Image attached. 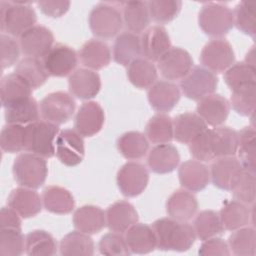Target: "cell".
<instances>
[{"label":"cell","mask_w":256,"mask_h":256,"mask_svg":"<svg viewBox=\"0 0 256 256\" xmlns=\"http://www.w3.org/2000/svg\"><path fill=\"white\" fill-rule=\"evenodd\" d=\"M198 22L206 35L220 39L234 26L233 11L221 3H207L199 13Z\"/></svg>","instance_id":"5b68a950"},{"label":"cell","mask_w":256,"mask_h":256,"mask_svg":"<svg viewBox=\"0 0 256 256\" xmlns=\"http://www.w3.org/2000/svg\"><path fill=\"white\" fill-rule=\"evenodd\" d=\"M138 212L127 201H118L106 211V223L112 232L124 233L138 222Z\"/></svg>","instance_id":"cb8c5ba5"},{"label":"cell","mask_w":256,"mask_h":256,"mask_svg":"<svg viewBox=\"0 0 256 256\" xmlns=\"http://www.w3.org/2000/svg\"><path fill=\"white\" fill-rule=\"evenodd\" d=\"M255 71V67L245 62L233 64L224 73L225 83L232 91L249 84H256Z\"/></svg>","instance_id":"bcb514c9"},{"label":"cell","mask_w":256,"mask_h":256,"mask_svg":"<svg viewBox=\"0 0 256 256\" xmlns=\"http://www.w3.org/2000/svg\"><path fill=\"white\" fill-rule=\"evenodd\" d=\"M42 202L44 208L54 214L71 213L75 208V200L71 192L60 186H48L43 190Z\"/></svg>","instance_id":"d6a6232c"},{"label":"cell","mask_w":256,"mask_h":256,"mask_svg":"<svg viewBox=\"0 0 256 256\" xmlns=\"http://www.w3.org/2000/svg\"><path fill=\"white\" fill-rule=\"evenodd\" d=\"M89 26L94 36L100 39H111L121 31L123 17L117 7L100 3L90 12Z\"/></svg>","instance_id":"8992f818"},{"label":"cell","mask_w":256,"mask_h":256,"mask_svg":"<svg viewBox=\"0 0 256 256\" xmlns=\"http://www.w3.org/2000/svg\"><path fill=\"white\" fill-rule=\"evenodd\" d=\"M25 251L29 256H52L57 253V242L44 230H34L27 234Z\"/></svg>","instance_id":"7bdbcfd3"},{"label":"cell","mask_w":256,"mask_h":256,"mask_svg":"<svg viewBox=\"0 0 256 256\" xmlns=\"http://www.w3.org/2000/svg\"><path fill=\"white\" fill-rule=\"evenodd\" d=\"M181 97L179 87L170 81H157L148 90V101L150 106L159 113L171 111L179 102Z\"/></svg>","instance_id":"d6986e66"},{"label":"cell","mask_w":256,"mask_h":256,"mask_svg":"<svg viewBox=\"0 0 256 256\" xmlns=\"http://www.w3.org/2000/svg\"><path fill=\"white\" fill-rule=\"evenodd\" d=\"M149 183V171L138 162H128L117 174V185L126 197H136L144 192Z\"/></svg>","instance_id":"8fae6325"},{"label":"cell","mask_w":256,"mask_h":256,"mask_svg":"<svg viewBox=\"0 0 256 256\" xmlns=\"http://www.w3.org/2000/svg\"><path fill=\"white\" fill-rule=\"evenodd\" d=\"M105 123V113L101 105L95 101H88L79 108L74 127L82 137H92L99 133Z\"/></svg>","instance_id":"9a60e30c"},{"label":"cell","mask_w":256,"mask_h":256,"mask_svg":"<svg viewBox=\"0 0 256 256\" xmlns=\"http://www.w3.org/2000/svg\"><path fill=\"white\" fill-rule=\"evenodd\" d=\"M13 175L20 186L38 189L48 176L47 161L33 153H22L14 161Z\"/></svg>","instance_id":"3957f363"},{"label":"cell","mask_w":256,"mask_h":256,"mask_svg":"<svg viewBox=\"0 0 256 256\" xmlns=\"http://www.w3.org/2000/svg\"><path fill=\"white\" fill-rule=\"evenodd\" d=\"M74 227L88 235L101 232L106 223V213L97 206L85 205L78 208L73 215Z\"/></svg>","instance_id":"83f0119b"},{"label":"cell","mask_w":256,"mask_h":256,"mask_svg":"<svg viewBox=\"0 0 256 256\" xmlns=\"http://www.w3.org/2000/svg\"><path fill=\"white\" fill-rule=\"evenodd\" d=\"M180 162L177 148L169 143L155 146L148 155L147 163L150 170L156 174H168L173 172Z\"/></svg>","instance_id":"484cf974"},{"label":"cell","mask_w":256,"mask_h":256,"mask_svg":"<svg viewBox=\"0 0 256 256\" xmlns=\"http://www.w3.org/2000/svg\"><path fill=\"white\" fill-rule=\"evenodd\" d=\"M256 84H249L232 91L231 103L233 110L241 116H250L255 110Z\"/></svg>","instance_id":"7dc6e473"},{"label":"cell","mask_w":256,"mask_h":256,"mask_svg":"<svg viewBox=\"0 0 256 256\" xmlns=\"http://www.w3.org/2000/svg\"><path fill=\"white\" fill-rule=\"evenodd\" d=\"M69 90L73 96L81 100H89L101 90V79L97 72L81 68L74 71L68 80Z\"/></svg>","instance_id":"e0dca14e"},{"label":"cell","mask_w":256,"mask_h":256,"mask_svg":"<svg viewBox=\"0 0 256 256\" xmlns=\"http://www.w3.org/2000/svg\"><path fill=\"white\" fill-rule=\"evenodd\" d=\"M79 57L87 69L97 71L110 64L112 55L107 43L102 40L91 39L81 47Z\"/></svg>","instance_id":"4316f807"},{"label":"cell","mask_w":256,"mask_h":256,"mask_svg":"<svg viewBox=\"0 0 256 256\" xmlns=\"http://www.w3.org/2000/svg\"><path fill=\"white\" fill-rule=\"evenodd\" d=\"M40 11L50 18H60L65 15L71 5L70 1H40L37 3Z\"/></svg>","instance_id":"680465c9"},{"label":"cell","mask_w":256,"mask_h":256,"mask_svg":"<svg viewBox=\"0 0 256 256\" xmlns=\"http://www.w3.org/2000/svg\"><path fill=\"white\" fill-rule=\"evenodd\" d=\"M234 25L242 33L255 37L256 21H255V5L249 2H240L233 12Z\"/></svg>","instance_id":"816d5d0a"},{"label":"cell","mask_w":256,"mask_h":256,"mask_svg":"<svg viewBox=\"0 0 256 256\" xmlns=\"http://www.w3.org/2000/svg\"><path fill=\"white\" fill-rule=\"evenodd\" d=\"M59 127L47 121H36L25 127V150L45 159L55 155Z\"/></svg>","instance_id":"277c9868"},{"label":"cell","mask_w":256,"mask_h":256,"mask_svg":"<svg viewBox=\"0 0 256 256\" xmlns=\"http://www.w3.org/2000/svg\"><path fill=\"white\" fill-rule=\"evenodd\" d=\"M157 247L162 251L184 252L189 250L195 240L196 233L189 223L172 218H161L152 224Z\"/></svg>","instance_id":"6da1fadb"},{"label":"cell","mask_w":256,"mask_h":256,"mask_svg":"<svg viewBox=\"0 0 256 256\" xmlns=\"http://www.w3.org/2000/svg\"><path fill=\"white\" fill-rule=\"evenodd\" d=\"M232 194L235 200L246 205L254 204L255 201V173L245 169L241 172L235 184L233 185Z\"/></svg>","instance_id":"f5cc1de1"},{"label":"cell","mask_w":256,"mask_h":256,"mask_svg":"<svg viewBox=\"0 0 256 256\" xmlns=\"http://www.w3.org/2000/svg\"><path fill=\"white\" fill-rule=\"evenodd\" d=\"M198 201L196 197L185 189L175 191L167 200L166 210L170 218L177 221L188 222L198 211Z\"/></svg>","instance_id":"603a6c76"},{"label":"cell","mask_w":256,"mask_h":256,"mask_svg":"<svg viewBox=\"0 0 256 256\" xmlns=\"http://www.w3.org/2000/svg\"><path fill=\"white\" fill-rule=\"evenodd\" d=\"M193 59L188 51L171 47L158 61L161 75L168 81L182 80L193 68Z\"/></svg>","instance_id":"7c38bea8"},{"label":"cell","mask_w":256,"mask_h":256,"mask_svg":"<svg viewBox=\"0 0 256 256\" xmlns=\"http://www.w3.org/2000/svg\"><path fill=\"white\" fill-rule=\"evenodd\" d=\"M127 76L136 88L149 89L157 82L158 71L153 62L139 58L128 66Z\"/></svg>","instance_id":"8d00e7d4"},{"label":"cell","mask_w":256,"mask_h":256,"mask_svg":"<svg viewBox=\"0 0 256 256\" xmlns=\"http://www.w3.org/2000/svg\"><path fill=\"white\" fill-rule=\"evenodd\" d=\"M141 55V38L137 34L124 32L117 36L113 47V58L117 64L129 66Z\"/></svg>","instance_id":"4dcf8cb0"},{"label":"cell","mask_w":256,"mask_h":256,"mask_svg":"<svg viewBox=\"0 0 256 256\" xmlns=\"http://www.w3.org/2000/svg\"><path fill=\"white\" fill-rule=\"evenodd\" d=\"M173 127L176 141L188 145L208 129L204 120L197 113L192 112L177 115L173 120Z\"/></svg>","instance_id":"d4e9b609"},{"label":"cell","mask_w":256,"mask_h":256,"mask_svg":"<svg viewBox=\"0 0 256 256\" xmlns=\"http://www.w3.org/2000/svg\"><path fill=\"white\" fill-rule=\"evenodd\" d=\"M44 67L53 77L71 75L78 65V56L74 49L64 44H56L43 58Z\"/></svg>","instance_id":"4fadbf2b"},{"label":"cell","mask_w":256,"mask_h":256,"mask_svg":"<svg viewBox=\"0 0 256 256\" xmlns=\"http://www.w3.org/2000/svg\"><path fill=\"white\" fill-rule=\"evenodd\" d=\"M59 249L60 254L63 256H91L94 255L95 244L88 234L72 231L61 240Z\"/></svg>","instance_id":"ab89813d"},{"label":"cell","mask_w":256,"mask_h":256,"mask_svg":"<svg viewBox=\"0 0 256 256\" xmlns=\"http://www.w3.org/2000/svg\"><path fill=\"white\" fill-rule=\"evenodd\" d=\"M255 230L251 227H242L235 230L229 237L230 252L237 256L255 255Z\"/></svg>","instance_id":"f6af8a7d"},{"label":"cell","mask_w":256,"mask_h":256,"mask_svg":"<svg viewBox=\"0 0 256 256\" xmlns=\"http://www.w3.org/2000/svg\"><path fill=\"white\" fill-rule=\"evenodd\" d=\"M235 61L232 45L224 39H214L208 42L201 51L200 62L204 68L216 73H223Z\"/></svg>","instance_id":"9c48e42d"},{"label":"cell","mask_w":256,"mask_h":256,"mask_svg":"<svg viewBox=\"0 0 256 256\" xmlns=\"http://www.w3.org/2000/svg\"><path fill=\"white\" fill-rule=\"evenodd\" d=\"M193 228L196 237L201 241L216 237L224 231L219 214L213 210H204L200 212L194 220Z\"/></svg>","instance_id":"ee69618b"},{"label":"cell","mask_w":256,"mask_h":256,"mask_svg":"<svg viewBox=\"0 0 256 256\" xmlns=\"http://www.w3.org/2000/svg\"><path fill=\"white\" fill-rule=\"evenodd\" d=\"M26 237L21 229L1 228L0 230V254L2 256H20L24 253Z\"/></svg>","instance_id":"681fc988"},{"label":"cell","mask_w":256,"mask_h":256,"mask_svg":"<svg viewBox=\"0 0 256 256\" xmlns=\"http://www.w3.org/2000/svg\"><path fill=\"white\" fill-rule=\"evenodd\" d=\"M210 144L214 160L234 156L238 150V132L226 126L210 129Z\"/></svg>","instance_id":"f546056e"},{"label":"cell","mask_w":256,"mask_h":256,"mask_svg":"<svg viewBox=\"0 0 256 256\" xmlns=\"http://www.w3.org/2000/svg\"><path fill=\"white\" fill-rule=\"evenodd\" d=\"M54 46V35L50 29L35 25L20 37V47L26 57L44 58Z\"/></svg>","instance_id":"5bb4252c"},{"label":"cell","mask_w":256,"mask_h":256,"mask_svg":"<svg viewBox=\"0 0 256 256\" xmlns=\"http://www.w3.org/2000/svg\"><path fill=\"white\" fill-rule=\"evenodd\" d=\"M7 202L8 206L14 209L24 219L38 215L43 206L42 198L35 189L22 186L14 189L10 193Z\"/></svg>","instance_id":"7402d4cb"},{"label":"cell","mask_w":256,"mask_h":256,"mask_svg":"<svg viewBox=\"0 0 256 256\" xmlns=\"http://www.w3.org/2000/svg\"><path fill=\"white\" fill-rule=\"evenodd\" d=\"M32 88L16 73L6 75L0 83L1 104L4 108L32 97Z\"/></svg>","instance_id":"1f68e13d"},{"label":"cell","mask_w":256,"mask_h":256,"mask_svg":"<svg viewBox=\"0 0 256 256\" xmlns=\"http://www.w3.org/2000/svg\"><path fill=\"white\" fill-rule=\"evenodd\" d=\"M255 152H256V132L254 127H244L238 132V150L239 161L242 167L252 173H255Z\"/></svg>","instance_id":"b9f144b4"},{"label":"cell","mask_w":256,"mask_h":256,"mask_svg":"<svg viewBox=\"0 0 256 256\" xmlns=\"http://www.w3.org/2000/svg\"><path fill=\"white\" fill-rule=\"evenodd\" d=\"M142 54L151 62L159 59L171 48V41L167 30L160 25L147 29L141 37Z\"/></svg>","instance_id":"ac0fdd59"},{"label":"cell","mask_w":256,"mask_h":256,"mask_svg":"<svg viewBox=\"0 0 256 256\" xmlns=\"http://www.w3.org/2000/svg\"><path fill=\"white\" fill-rule=\"evenodd\" d=\"M150 17L159 24L173 21L182 9L180 0H155L148 2Z\"/></svg>","instance_id":"c3c4849f"},{"label":"cell","mask_w":256,"mask_h":256,"mask_svg":"<svg viewBox=\"0 0 256 256\" xmlns=\"http://www.w3.org/2000/svg\"><path fill=\"white\" fill-rule=\"evenodd\" d=\"M243 169L240 161L234 156L217 158L211 165L210 179L217 188L231 191Z\"/></svg>","instance_id":"2e32d148"},{"label":"cell","mask_w":256,"mask_h":256,"mask_svg":"<svg viewBox=\"0 0 256 256\" xmlns=\"http://www.w3.org/2000/svg\"><path fill=\"white\" fill-rule=\"evenodd\" d=\"M117 147L123 157L129 160L143 158L149 150V142L144 134L137 131L126 132L117 141Z\"/></svg>","instance_id":"f35d334b"},{"label":"cell","mask_w":256,"mask_h":256,"mask_svg":"<svg viewBox=\"0 0 256 256\" xmlns=\"http://www.w3.org/2000/svg\"><path fill=\"white\" fill-rule=\"evenodd\" d=\"M219 216L225 230L235 231L248 225L251 213L246 204L237 200H232L227 201L224 204Z\"/></svg>","instance_id":"d590c367"},{"label":"cell","mask_w":256,"mask_h":256,"mask_svg":"<svg viewBox=\"0 0 256 256\" xmlns=\"http://www.w3.org/2000/svg\"><path fill=\"white\" fill-rule=\"evenodd\" d=\"M0 146L7 153H18L25 150V127L18 124L4 126L0 135Z\"/></svg>","instance_id":"f907efd6"},{"label":"cell","mask_w":256,"mask_h":256,"mask_svg":"<svg viewBox=\"0 0 256 256\" xmlns=\"http://www.w3.org/2000/svg\"><path fill=\"white\" fill-rule=\"evenodd\" d=\"M40 107L32 97L9 105L5 108L7 124H31L39 120Z\"/></svg>","instance_id":"e575fe53"},{"label":"cell","mask_w":256,"mask_h":256,"mask_svg":"<svg viewBox=\"0 0 256 256\" xmlns=\"http://www.w3.org/2000/svg\"><path fill=\"white\" fill-rule=\"evenodd\" d=\"M128 248L134 254H148L157 247V240L152 227L147 224L136 223L131 226L125 235Z\"/></svg>","instance_id":"f1b7e54d"},{"label":"cell","mask_w":256,"mask_h":256,"mask_svg":"<svg viewBox=\"0 0 256 256\" xmlns=\"http://www.w3.org/2000/svg\"><path fill=\"white\" fill-rule=\"evenodd\" d=\"M245 63L255 67V57H254V47L251 48V50L247 53L246 55V59H245Z\"/></svg>","instance_id":"94428289"},{"label":"cell","mask_w":256,"mask_h":256,"mask_svg":"<svg viewBox=\"0 0 256 256\" xmlns=\"http://www.w3.org/2000/svg\"><path fill=\"white\" fill-rule=\"evenodd\" d=\"M179 181L181 186L189 192H200L204 190L210 182V170L202 162L189 160L184 162L179 168Z\"/></svg>","instance_id":"44dd1931"},{"label":"cell","mask_w":256,"mask_h":256,"mask_svg":"<svg viewBox=\"0 0 256 256\" xmlns=\"http://www.w3.org/2000/svg\"><path fill=\"white\" fill-rule=\"evenodd\" d=\"M218 77L208 69L195 66L180 82L183 94L191 100L200 101L201 99L214 94L218 86Z\"/></svg>","instance_id":"ba28073f"},{"label":"cell","mask_w":256,"mask_h":256,"mask_svg":"<svg viewBox=\"0 0 256 256\" xmlns=\"http://www.w3.org/2000/svg\"><path fill=\"white\" fill-rule=\"evenodd\" d=\"M39 107L44 121L59 126L67 123L73 117L76 103L70 94L58 91L44 97Z\"/></svg>","instance_id":"52a82bcc"},{"label":"cell","mask_w":256,"mask_h":256,"mask_svg":"<svg viewBox=\"0 0 256 256\" xmlns=\"http://www.w3.org/2000/svg\"><path fill=\"white\" fill-rule=\"evenodd\" d=\"M98 248L102 255L107 256H127L131 254L125 237L117 232L105 234L100 239Z\"/></svg>","instance_id":"db71d44e"},{"label":"cell","mask_w":256,"mask_h":256,"mask_svg":"<svg viewBox=\"0 0 256 256\" xmlns=\"http://www.w3.org/2000/svg\"><path fill=\"white\" fill-rule=\"evenodd\" d=\"M146 136L153 144L170 143L174 139V127L171 117L164 113L154 115L146 125Z\"/></svg>","instance_id":"60d3db41"},{"label":"cell","mask_w":256,"mask_h":256,"mask_svg":"<svg viewBox=\"0 0 256 256\" xmlns=\"http://www.w3.org/2000/svg\"><path fill=\"white\" fill-rule=\"evenodd\" d=\"M189 150L192 157L200 162H209L214 160L211 144H210V129H206L190 144Z\"/></svg>","instance_id":"9f6ffc18"},{"label":"cell","mask_w":256,"mask_h":256,"mask_svg":"<svg viewBox=\"0 0 256 256\" xmlns=\"http://www.w3.org/2000/svg\"><path fill=\"white\" fill-rule=\"evenodd\" d=\"M199 254L202 256H229L231 252L228 244L223 239L212 237L203 242Z\"/></svg>","instance_id":"6f0895ef"},{"label":"cell","mask_w":256,"mask_h":256,"mask_svg":"<svg viewBox=\"0 0 256 256\" xmlns=\"http://www.w3.org/2000/svg\"><path fill=\"white\" fill-rule=\"evenodd\" d=\"M0 45H1V67L2 70L9 68L17 63L20 57L21 47L14 37L1 34L0 36Z\"/></svg>","instance_id":"11a10c76"},{"label":"cell","mask_w":256,"mask_h":256,"mask_svg":"<svg viewBox=\"0 0 256 256\" xmlns=\"http://www.w3.org/2000/svg\"><path fill=\"white\" fill-rule=\"evenodd\" d=\"M21 216L11 207H3L0 212V227L10 229H21Z\"/></svg>","instance_id":"91938a15"},{"label":"cell","mask_w":256,"mask_h":256,"mask_svg":"<svg viewBox=\"0 0 256 256\" xmlns=\"http://www.w3.org/2000/svg\"><path fill=\"white\" fill-rule=\"evenodd\" d=\"M55 154L65 166L75 167L79 165L85 156L83 137L76 130H62L55 142Z\"/></svg>","instance_id":"30bf717a"},{"label":"cell","mask_w":256,"mask_h":256,"mask_svg":"<svg viewBox=\"0 0 256 256\" xmlns=\"http://www.w3.org/2000/svg\"><path fill=\"white\" fill-rule=\"evenodd\" d=\"M37 15L31 2H0L1 31L12 37H21L35 26Z\"/></svg>","instance_id":"7a4b0ae2"},{"label":"cell","mask_w":256,"mask_h":256,"mask_svg":"<svg viewBox=\"0 0 256 256\" xmlns=\"http://www.w3.org/2000/svg\"><path fill=\"white\" fill-rule=\"evenodd\" d=\"M20 76L32 89H38L48 80L47 73L43 62L40 59L25 57L17 63L15 72Z\"/></svg>","instance_id":"74e56055"},{"label":"cell","mask_w":256,"mask_h":256,"mask_svg":"<svg viewBox=\"0 0 256 256\" xmlns=\"http://www.w3.org/2000/svg\"><path fill=\"white\" fill-rule=\"evenodd\" d=\"M230 112V102L219 94H211L197 104V114L207 125L221 126L228 118Z\"/></svg>","instance_id":"ffe728a7"},{"label":"cell","mask_w":256,"mask_h":256,"mask_svg":"<svg viewBox=\"0 0 256 256\" xmlns=\"http://www.w3.org/2000/svg\"><path fill=\"white\" fill-rule=\"evenodd\" d=\"M123 23L129 32L140 34L145 32L150 24L148 2L129 1L123 4Z\"/></svg>","instance_id":"836d02e7"}]
</instances>
